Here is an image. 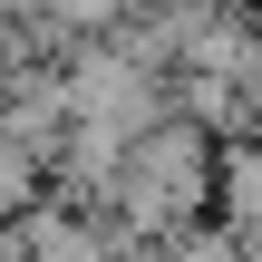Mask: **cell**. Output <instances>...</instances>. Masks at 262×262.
I'll return each mask as SVG.
<instances>
[{
  "label": "cell",
  "mask_w": 262,
  "mask_h": 262,
  "mask_svg": "<svg viewBox=\"0 0 262 262\" xmlns=\"http://www.w3.org/2000/svg\"><path fill=\"white\" fill-rule=\"evenodd\" d=\"M214 146L224 136H204L194 117H156V126H136L126 136V156H117V185H107V224L126 233V243H175L185 224H204L214 214Z\"/></svg>",
  "instance_id": "obj_1"
},
{
  "label": "cell",
  "mask_w": 262,
  "mask_h": 262,
  "mask_svg": "<svg viewBox=\"0 0 262 262\" xmlns=\"http://www.w3.org/2000/svg\"><path fill=\"white\" fill-rule=\"evenodd\" d=\"M58 88H68V117H88V126H117V136H136V126H156L175 97H165V68H146L136 49H117L107 29H88V39H68V58H58Z\"/></svg>",
  "instance_id": "obj_2"
}]
</instances>
